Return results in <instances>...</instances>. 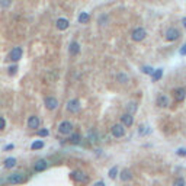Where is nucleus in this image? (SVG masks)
<instances>
[{
	"label": "nucleus",
	"mask_w": 186,
	"mask_h": 186,
	"mask_svg": "<svg viewBox=\"0 0 186 186\" xmlns=\"http://www.w3.org/2000/svg\"><path fill=\"white\" fill-rule=\"evenodd\" d=\"M116 81H118V83H121V85H127L128 81H130V76H128L127 73L119 71L118 74H116Z\"/></svg>",
	"instance_id": "nucleus-18"
},
{
	"label": "nucleus",
	"mask_w": 186,
	"mask_h": 186,
	"mask_svg": "<svg viewBox=\"0 0 186 186\" xmlns=\"http://www.w3.org/2000/svg\"><path fill=\"white\" fill-rule=\"evenodd\" d=\"M110 132H112V135L115 138H122L125 135V127L122 124H114L112 128H110Z\"/></svg>",
	"instance_id": "nucleus-7"
},
{
	"label": "nucleus",
	"mask_w": 186,
	"mask_h": 186,
	"mask_svg": "<svg viewBox=\"0 0 186 186\" xmlns=\"http://www.w3.org/2000/svg\"><path fill=\"white\" fill-rule=\"evenodd\" d=\"M17 68H19V67H17V66H16V64H13V66H10V67H9V76H15V74H16V73H17Z\"/></svg>",
	"instance_id": "nucleus-32"
},
{
	"label": "nucleus",
	"mask_w": 186,
	"mask_h": 186,
	"mask_svg": "<svg viewBox=\"0 0 186 186\" xmlns=\"http://www.w3.org/2000/svg\"><path fill=\"white\" fill-rule=\"evenodd\" d=\"M176 154H178L179 157H186V148H178L176 150Z\"/></svg>",
	"instance_id": "nucleus-33"
},
{
	"label": "nucleus",
	"mask_w": 186,
	"mask_h": 186,
	"mask_svg": "<svg viewBox=\"0 0 186 186\" xmlns=\"http://www.w3.org/2000/svg\"><path fill=\"white\" fill-rule=\"evenodd\" d=\"M4 128H6V119L3 116H0V131H3Z\"/></svg>",
	"instance_id": "nucleus-34"
},
{
	"label": "nucleus",
	"mask_w": 186,
	"mask_h": 186,
	"mask_svg": "<svg viewBox=\"0 0 186 186\" xmlns=\"http://www.w3.org/2000/svg\"><path fill=\"white\" fill-rule=\"evenodd\" d=\"M172 186H186V180L183 176H179V178H176L173 180V183H172Z\"/></svg>",
	"instance_id": "nucleus-27"
},
{
	"label": "nucleus",
	"mask_w": 186,
	"mask_h": 186,
	"mask_svg": "<svg viewBox=\"0 0 186 186\" xmlns=\"http://www.w3.org/2000/svg\"><path fill=\"white\" fill-rule=\"evenodd\" d=\"M182 25H183V28L186 29V17H183V19H182Z\"/></svg>",
	"instance_id": "nucleus-39"
},
{
	"label": "nucleus",
	"mask_w": 186,
	"mask_h": 186,
	"mask_svg": "<svg viewBox=\"0 0 186 186\" xmlns=\"http://www.w3.org/2000/svg\"><path fill=\"white\" fill-rule=\"evenodd\" d=\"M46 169H48V161H46V160L41 159V160L35 161V164H34V172H37V173H41V172H45Z\"/></svg>",
	"instance_id": "nucleus-13"
},
{
	"label": "nucleus",
	"mask_w": 186,
	"mask_h": 186,
	"mask_svg": "<svg viewBox=\"0 0 186 186\" xmlns=\"http://www.w3.org/2000/svg\"><path fill=\"white\" fill-rule=\"evenodd\" d=\"M87 140H89L90 143L96 144L97 141H99V135H97L96 131H89V134H87Z\"/></svg>",
	"instance_id": "nucleus-26"
},
{
	"label": "nucleus",
	"mask_w": 186,
	"mask_h": 186,
	"mask_svg": "<svg viewBox=\"0 0 186 186\" xmlns=\"http://www.w3.org/2000/svg\"><path fill=\"white\" fill-rule=\"evenodd\" d=\"M58 132L61 135H70L73 132V124L70 121H63L58 125Z\"/></svg>",
	"instance_id": "nucleus-6"
},
{
	"label": "nucleus",
	"mask_w": 186,
	"mask_h": 186,
	"mask_svg": "<svg viewBox=\"0 0 186 186\" xmlns=\"http://www.w3.org/2000/svg\"><path fill=\"white\" fill-rule=\"evenodd\" d=\"M141 71H143L144 74H147V76H151L153 71H154V68L150 67V66H144V67L141 68Z\"/></svg>",
	"instance_id": "nucleus-29"
},
{
	"label": "nucleus",
	"mask_w": 186,
	"mask_h": 186,
	"mask_svg": "<svg viewBox=\"0 0 186 186\" xmlns=\"http://www.w3.org/2000/svg\"><path fill=\"white\" fill-rule=\"evenodd\" d=\"M70 178L76 183H80V185H87L89 183V176L85 172H81V170H73L70 173Z\"/></svg>",
	"instance_id": "nucleus-2"
},
{
	"label": "nucleus",
	"mask_w": 186,
	"mask_h": 186,
	"mask_svg": "<svg viewBox=\"0 0 186 186\" xmlns=\"http://www.w3.org/2000/svg\"><path fill=\"white\" fill-rule=\"evenodd\" d=\"M179 52H180V55H186V44L182 46V48H180V51H179Z\"/></svg>",
	"instance_id": "nucleus-38"
},
{
	"label": "nucleus",
	"mask_w": 186,
	"mask_h": 186,
	"mask_svg": "<svg viewBox=\"0 0 186 186\" xmlns=\"http://www.w3.org/2000/svg\"><path fill=\"white\" fill-rule=\"evenodd\" d=\"M25 180H26V178L21 173V172L9 174L7 178H6V183H9V185H21V183H23Z\"/></svg>",
	"instance_id": "nucleus-4"
},
{
	"label": "nucleus",
	"mask_w": 186,
	"mask_h": 186,
	"mask_svg": "<svg viewBox=\"0 0 186 186\" xmlns=\"http://www.w3.org/2000/svg\"><path fill=\"white\" fill-rule=\"evenodd\" d=\"M38 137H48L50 135V130H46V128H42V130H38L37 131Z\"/></svg>",
	"instance_id": "nucleus-31"
},
{
	"label": "nucleus",
	"mask_w": 186,
	"mask_h": 186,
	"mask_svg": "<svg viewBox=\"0 0 186 186\" xmlns=\"http://www.w3.org/2000/svg\"><path fill=\"white\" fill-rule=\"evenodd\" d=\"M108 176H109V179H112V180H115V179L119 176V169L118 166H114V167H110L109 172H108Z\"/></svg>",
	"instance_id": "nucleus-23"
},
{
	"label": "nucleus",
	"mask_w": 186,
	"mask_h": 186,
	"mask_svg": "<svg viewBox=\"0 0 186 186\" xmlns=\"http://www.w3.org/2000/svg\"><path fill=\"white\" fill-rule=\"evenodd\" d=\"M77 21H79V23H81V25H86V23L90 22V15L87 12H81L80 15L77 16Z\"/></svg>",
	"instance_id": "nucleus-19"
},
{
	"label": "nucleus",
	"mask_w": 186,
	"mask_h": 186,
	"mask_svg": "<svg viewBox=\"0 0 186 186\" xmlns=\"http://www.w3.org/2000/svg\"><path fill=\"white\" fill-rule=\"evenodd\" d=\"M16 163H17V160L15 159V157H7V159L4 160L3 167H4V169H12V167L16 166Z\"/></svg>",
	"instance_id": "nucleus-21"
},
{
	"label": "nucleus",
	"mask_w": 186,
	"mask_h": 186,
	"mask_svg": "<svg viewBox=\"0 0 186 186\" xmlns=\"http://www.w3.org/2000/svg\"><path fill=\"white\" fill-rule=\"evenodd\" d=\"M163 77V68H154V71L151 74V80L153 81H159Z\"/></svg>",
	"instance_id": "nucleus-22"
},
{
	"label": "nucleus",
	"mask_w": 186,
	"mask_h": 186,
	"mask_svg": "<svg viewBox=\"0 0 186 186\" xmlns=\"http://www.w3.org/2000/svg\"><path fill=\"white\" fill-rule=\"evenodd\" d=\"M39 125H41V119H39V116L32 115V116L28 118V128H31V130H38Z\"/></svg>",
	"instance_id": "nucleus-15"
},
{
	"label": "nucleus",
	"mask_w": 186,
	"mask_h": 186,
	"mask_svg": "<svg viewBox=\"0 0 186 186\" xmlns=\"http://www.w3.org/2000/svg\"><path fill=\"white\" fill-rule=\"evenodd\" d=\"M145 37H147V31L144 29L143 26H138L135 29H132L131 32V39L134 42H141L145 39Z\"/></svg>",
	"instance_id": "nucleus-3"
},
{
	"label": "nucleus",
	"mask_w": 186,
	"mask_h": 186,
	"mask_svg": "<svg viewBox=\"0 0 186 186\" xmlns=\"http://www.w3.org/2000/svg\"><path fill=\"white\" fill-rule=\"evenodd\" d=\"M156 105L159 106V108H161V109L169 108V105H170L169 96H167V95H164V93H160V95L156 97Z\"/></svg>",
	"instance_id": "nucleus-8"
},
{
	"label": "nucleus",
	"mask_w": 186,
	"mask_h": 186,
	"mask_svg": "<svg viewBox=\"0 0 186 186\" xmlns=\"http://www.w3.org/2000/svg\"><path fill=\"white\" fill-rule=\"evenodd\" d=\"M68 141H70L71 144H80L81 135L79 134V132H71V134H70V138H68Z\"/></svg>",
	"instance_id": "nucleus-24"
},
{
	"label": "nucleus",
	"mask_w": 186,
	"mask_h": 186,
	"mask_svg": "<svg viewBox=\"0 0 186 186\" xmlns=\"http://www.w3.org/2000/svg\"><path fill=\"white\" fill-rule=\"evenodd\" d=\"M22 55H23L22 46H13L12 50H10V52L7 54V60L9 61H13V63H17L22 58Z\"/></svg>",
	"instance_id": "nucleus-5"
},
{
	"label": "nucleus",
	"mask_w": 186,
	"mask_h": 186,
	"mask_svg": "<svg viewBox=\"0 0 186 186\" xmlns=\"http://www.w3.org/2000/svg\"><path fill=\"white\" fill-rule=\"evenodd\" d=\"M173 96H174V100L178 103H182L186 99V89L185 87H176L173 90Z\"/></svg>",
	"instance_id": "nucleus-11"
},
{
	"label": "nucleus",
	"mask_w": 186,
	"mask_h": 186,
	"mask_svg": "<svg viewBox=\"0 0 186 186\" xmlns=\"http://www.w3.org/2000/svg\"><path fill=\"white\" fill-rule=\"evenodd\" d=\"M55 26H57L58 31H66V29H68V26H70V21H68L67 17H58V19L55 21Z\"/></svg>",
	"instance_id": "nucleus-14"
},
{
	"label": "nucleus",
	"mask_w": 186,
	"mask_h": 186,
	"mask_svg": "<svg viewBox=\"0 0 186 186\" xmlns=\"http://www.w3.org/2000/svg\"><path fill=\"white\" fill-rule=\"evenodd\" d=\"M119 179L122 180V182H128V180H131L132 179V173L130 169H124L122 172H119Z\"/></svg>",
	"instance_id": "nucleus-17"
},
{
	"label": "nucleus",
	"mask_w": 186,
	"mask_h": 186,
	"mask_svg": "<svg viewBox=\"0 0 186 186\" xmlns=\"http://www.w3.org/2000/svg\"><path fill=\"white\" fill-rule=\"evenodd\" d=\"M137 109H138V106H137V102H130L127 105V112L128 114H131L134 115L137 112Z\"/></svg>",
	"instance_id": "nucleus-25"
},
{
	"label": "nucleus",
	"mask_w": 186,
	"mask_h": 186,
	"mask_svg": "<svg viewBox=\"0 0 186 186\" xmlns=\"http://www.w3.org/2000/svg\"><path fill=\"white\" fill-rule=\"evenodd\" d=\"M13 148H15V145H13V144H7V145L4 147V151H9V150H13Z\"/></svg>",
	"instance_id": "nucleus-37"
},
{
	"label": "nucleus",
	"mask_w": 186,
	"mask_h": 186,
	"mask_svg": "<svg viewBox=\"0 0 186 186\" xmlns=\"http://www.w3.org/2000/svg\"><path fill=\"white\" fill-rule=\"evenodd\" d=\"M180 31L176 28V26H169L164 32V39L167 42H174V41H178L180 38Z\"/></svg>",
	"instance_id": "nucleus-1"
},
{
	"label": "nucleus",
	"mask_w": 186,
	"mask_h": 186,
	"mask_svg": "<svg viewBox=\"0 0 186 186\" xmlns=\"http://www.w3.org/2000/svg\"><path fill=\"white\" fill-rule=\"evenodd\" d=\"M12 6V0H0V7L2 9H9Z\"/></svg>",
	"instance_id": "nucleus-30"
},
{
	"label": "nucleus",
	"mask_w": 186,
	"mask_h": 186,
	"mask_svg": "<svg viewBox=\"0 0 186 186\" xmlns=\"http://www.w3.org/2000/svg\"><path fill=\"white\" fill-rule=\"evenodd\" d=\"M80 44L77 42V41H73V42H70V45H68V54L71 55V57H76V55H79V52H80Z\"/></svg>",
	"instance_id": "nucleus-16"
},
{
	"label": "nucleus",
	"mask_w": 186,
	"mask_h": 186,
	"mask_svg": "<svg viewBox=\"0 0 186 186\" xmlns=\"http://www.w3.org/2000/svg\"><path fill=\"white\" fill-rule=\"evenodd\" d=\"M145 125H140V130H138V134L140 135H144V134H145V132H147V130H145Z\"/></svg>",
	"instance_id": "nucleus-35"
},
{
	"label": "nucleus",
	"mask_w": 186,
	"mask_h": 186,
	"mask_svg": "<svg viewBox=\"0 0 186 186\" xmlns=\"http://www.w3.org/2000/svg\"><path fill=\"white\" fill-rule=\"evenodd\" d=\"M93 186H106V185H105V182H103V180H97V182L93 183Z\"/></svg>",
	"instance_id": "nucleus-36"
},
{
	"label": "nucleus",
	"mask_w": 186,
	"mask_h": 186,
	"mask_svg": "<svg viewBox=\"0 0 186 186\" xmlns=\"http://www.w3.org/2000/svg\"><path fill=\"white\" fill-rule=\"evenodd\" d=\"M108 22H109V16H108V15H105V13H102L100 16H99V19H97V23H99L100 26L106 25Z\"/></svg>",
	"instance_id": "nucleus-28"
},
{
	"label": "nucleus",
	"mask_w": 186,
	"mask_h": 186,
	"mask_svg": "<svg viewBox=\"0 0 186 186\" xmlns=\"http://www.w3.org/2000/svg\"><path fill=\"white\" fill-rule=\"evenodd\" d=\"M45 147V143H44L42 140H35L34 143L31 144V150H34V151H38V150H42Z\"/></svg>",
	"instance_id": "nucleus-20"
},
{
	"label": "nucleus",
	"mask_w": 186,
	"mask_h": 186,
	"mask_svg": "<svg viewBox=\"0 0 186 186\" xmlns=\"http://www.w3.org/2000/svg\"><path fill=\"white\" fill-rule=\"evenodd\" d=\"M44 103H45V108L48 110H55L58 108V99L54 96H46L44 99Z\"/></svg>",
	"instance_id": "nucleus-9"
},
{
	"label": "nucleus",
	"mask_w": 186,
	"mask_h": 186,
	"mask_svg": "<svg viewBox=\"0 0 186 186\" xmlns=\"http://www.w3.org/2000/svg\"><path fill=\"white\" fill-rule=\"evenodd\" d=\"M81 108V103L79 99H71V100L67 102V110L70 114H77Z\"/></svg>",
	"instance_id": "nucleus-10"
},
{
	"label": "nucleus",
	"mask_w": 186,
	"mask_h": 186,
	"mask_svg": "<svg viewBox=\"0 0 186 186\" xmlns=\"http://www.w3.org/2000/svg\"><path fill=\"white\" fill-rule=\"evenodd\" d=\"M121 124H122L125 128H130V127H132L134 125V115H131V114H124L122 116H121Z\"/></svg>",
	"instance_id": "nucleus-12"
}]
</instances>
